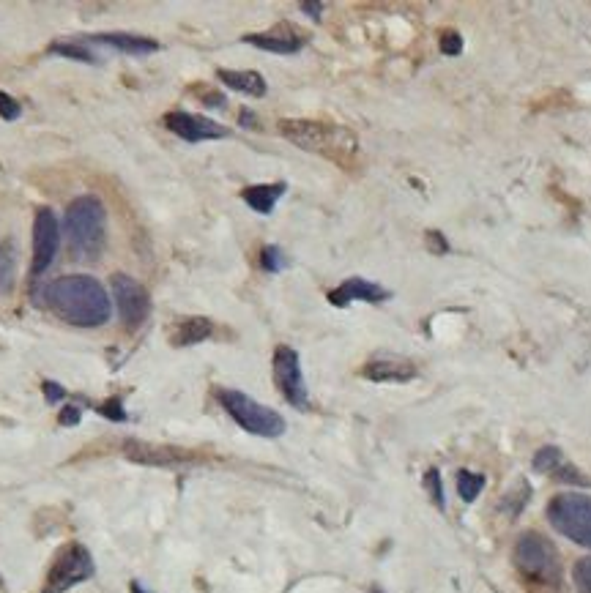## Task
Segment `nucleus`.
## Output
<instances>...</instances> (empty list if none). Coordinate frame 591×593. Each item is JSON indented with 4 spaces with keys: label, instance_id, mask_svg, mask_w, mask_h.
<instances>
[{
    "label": "nucleus",
    "instance_id": "1",
    "mask_svg": "<svg viewBox=\"0 0 591 593\" xmlns=\"http://www.w3.org/2000/svg\"><path fill=\"white\" fill-rule=\"evenodd\" d=\"M36 301L55 312V315L77 328H99L110 320L113 301L110 293L96 277L88 274H69L42 287Z\"/></svg>",
    "mask_w": 591,
    "mask_h": 593
},
{
    "label": "nucleus",
    "instance_id": "2",
    "mask_svg": "<svg viewBox=\"0 0 591 593\" xmlns=\"http://www.w3.org/2000/svg\"><path fill=\"white\" fill-rule=\"evenodd\" d=\"M61 233L66 236V244L72 249L74 257L88 260L99 257L107 238V208L96 195L74 197L66 216H63Z\"/></svg>",
    "mask_w": 591,
    "mask_h": 593
},
{
    "label": "nucleus",
    "instance_id": "3",
    "mask_svg": "<svg viewBox=\"0 0 591 593\" xmlns=\"http://www.w3.org/2000/svg\"><path fill=\"white\" fill-rule=\"evenodd\" d=\"M280 134L288 137L301 151L321 154L332 162L348 164L356 154V134L326 121H307V118H291L280 123Z\"/></svg>",
    "mask_w": 591,
    "mask_h": 593
},
{
    "label": "nucleus",
    "instance_id": "4",
    "mask_svg": "<svg viewBox=\"0 0 591 593\" xmlns=\"http://www.w3.org/2000/svg\"><path fill=\"white\" fill-rule=\"evenodd\" d=\"M217 397L230 419L236 421L241 430H247L249 435H258V438H280L282 432H285V427H288L277 410L269 408V405H260L258 399H252L249 394H244V391L219 389Z\"/></svg>",
    "mask_w": 591,
    "mask_h": 593
},
{
    "label": "nucleus",
    "instance_id": "5",
    "mask_svg": "<svg viewBox=\"0 0 591 593\" xmlns=\"http://www.w3.org/2000/svg\"><path fill=\"white\" fill-rule=\"evenodd\" d=\"M512 561L526 580H534L540 585L561 583V558L556 553V547L542 533H523L515 544V550H512Z\"/></svg>",
    "mask_w": 591,
    "mask_h": 593
},
{
    "label": "nucleus",
    "instance_id": "6",
    "mask_svg": "<svg viewBox=\"0 0 591 593\" xmlns=\"http://www.w3.org/2000/svg\"><path fill=\"white\" fill-rule=\"evenodd\" d=\"M548 522L556 531L591 550V495L564 492L548 503Z\"/></svg>",
    "mask_w": 591,
    "mask_h": 593
},
{
    "label": "nucleus",
    "instance_id": "7",
    "mask_svg": "<svg viewBox=\"0 0 591 593\" xmlns=\"http://www.w3.org/2000/svg\"><path fill=\"white\" fill-rule=\"evenodd\" d=\"M94 572V558H91V553L85 550L83 544H66L61 553H58V558L52 561L42 593H66L69 588H74V585L91 580Z\"/></svg>",
    "mask_w": 591,
    "mask_h": 593
},
{
    "label": "nucleus",
    "instance_id": "8",
    "mask_svg": "<svg viewBox=\"0 0 591 593\" xmlns=\"http://www.w3.org/2000/svg\"><path fill=\"white\" fill-rule=\"evenodd\" d=\"M61 222L52 208H39L36 219H33V260H31V279H39L47 274V268L52 266V260L61 249Z\"/></svg>",
    "mask_w": 591,
    "mask_h": 593
},
{
    "label": "nucleus",
    "instance_id": "9",
    "mask_svg": "<svg viewBox=\"0 0 591 593\" xmlns=\"http://www.w3.org/2000/svg\"><path fill=\"white\" fill-rule=\"evenodd\" d=\"M274 383L277 389L296 410L310 408V394H307V383L301 375L299 353L288 345H280L274 350Z\"/></svg>",
    "mask_w": 591,
    "mask_h": 593
},
{
    "label": "nucleus",
    "instance_id": "10",
    "mask_svg": "<svg viewBox=\"0 0 591 593\" xmlns=\"http://www.w3.org/2000/svg\"><path fill=\"white\" fill-rule=\"evenodd\" d=\"M113 296L121 312V320L129 331H137L151 315V296L148 290L137 279L126 277V274H115L113 277Z\"/></svg>",
    "mask_w": 591,
    "mask_h": 593
},
{
    "label": "nucleus",
    "instance_id": "11",
    "mask_svg": "<svg viewBox=\"0 0 591 593\" xmlns=\"http://www.w3.org/2000/svg\"><path fill=\"white\" fill-rule=\"evenodd\" d=\"M244 41L252 44V47H258V50L274 52V55H296V52L304 50L307 33L296 28L293 22H280V25H274L266 33H247Z\"/></svg>",
    "mask_w": 591,
    "mask_h": 593
},
{
    "label": "nucleus",
    "instance_id": "12",
    "mask_svg": "<svg viewBox=\"0 0 591 593\" xmlns=\"http://www.w3.org/2000/svg\"><path fill=\"white\" fill-rule=\"evenodd\" d=\"M165 126L170 132L187 140V143H206V140H222L228 137V129L219 126L211 118H203V115H192V113H167L165 115Z\"/></svg>",
    "mask_w": 591,
    "mask_h": 593
},
{
    "label": "nucleus",
    "instance_id": "13",
    "mask_svg": "<svg viewBox=\"0 0 591 593\" xmlns=\"http://www.w3.org/2000/svg\"><path fill=\"white\" fill-rule=\"evenodd\" d=\"M389 298V290L381 285H375V282H367L362 277H351L345 279L343 285H337L329 293V301H332L334 307H348L351 301H367V304H381Z\"/></svg>",
    "mask_w": 591,
    "mask_h": 593
},
{
    "label": "nucleus",
    "instance_id": "14",
    "mask_svg": "<svg viewBox=\"0 0 591 593\" xmlns=\"http://www.w3.org/2000/svg\"><path fill=\"white\" fill-rule=\"evenodd\" d=\"M362 375L373 383H408L419 375V369L408 358H373L362 367Z\"/></svg>",
    "mask_w": 591,
    "mask_h": 593
},
{
    "label": "nucleus",
    "instance_id": "15",
    "mask_svg": "<svg viewBox=\"0 0 591 593\" xmlns=\"http://www.w3.org/2000/svg\"><path fill=\"white\" fill-rule=\"evenodd\" d=\"M534 471L537 473H550L556 481H564V484H578V487H589V479L581 476V471L564 460V454L556 446H545V449L537 451L534 457Z\"/></svg>",
    "mask_w": 591,
    "mask_h": 593
},
{
    "label": "nucleus",
    "instance_id": "16",
    "mask_svg": "<svg viewBox=\"0 0 591 593\" xmlns=\"http://www.w3.org/2000/svg\"><path fill=\"white\" fill-rule=\"evenodd\" d=\"M124 454L129 460L146 462V465H181V462L195 460V457L184 449L151 446V443H140V440H129V443H124Z\"/></svg>",
    "mask_w": 591,
    "mask_h": 593
},
{
    "label": "nucleus",
    "instance_id": "17",
    "mask_svg": "<svg viewBox=\"0 0 591 593\" xmlns=\"http://www.w3.org/2000/svg\"><path fill=\"white\" fill-rule=\"evenodd\" d=\"M85 41H91V44H104V47H110V50L124 52V55H132V58H146L151 52L159 50V44L154 39H148V36H137V33H94V36H88Z\"/></svg>",
    "mask_w": 591,
    "mask_h": 593
},
{
    "label": "nucleus",
    "instance_id": "18",
    "mask_svg": "<svg viewBox=\"0 0 591 593\" xmlns=\"http://www.w3.org/2000/svg\"><path fill=\"white\" fill-rule=\"evenodd\" d=\"M214 323L208 317H181L170 326V345L173 348H189V345H200L208 337H214Z\"/></svg>",
    "mask_w": 591,
    "mask_h": 593
},
{
    "label": "nucleus",
    "instance_id": "19",
    "mask_svg": "<svg viewBox=\"0 0 591 593\" xmlns=\"http://www.w3.org/2000/svg\"><path fill=\"white\" fill-rule=\"evenodd\" d=\"M217 80L225 82L228 88L239 93H247V96H255V99H263L269 93V85L263 80V74L252 72V69H217Z\"/></svg>",
    "mask_w": 591,
    "mask_h": 593
},
{
    "label": "nucleus",
    "instance_id": "20",
    "mask_svg": "<svg viewBox=\"0 0 591 593\" xmlns=\"http://www.w3.org/2000/svg\"><path fill=\"white\" fill-rule=\"evenodd\" d=\"M285 192H288V184H285V181H277V184L247 186V189L241 192V197H244V203H247L252 211L266 216L274 211V205H277V200H280Z\"/></svg>",
    "mask_w": 591,
    "mask_h": 593
},
{
    "label": "nucleus",
    "instance_id": "21",
    "mask_svg": "<svg viewBox=\"0 0 591 593\" xmlns=\"http://www.w3.org/2000/svg\"><path fill=\"white\" fill-rule=\"evenodd\" d=\"M17 244L6 238L0 241V296H9L17 282Z\"/></svg>",
    "mask_w": 591,
    "mask_h": 593
},
{
    "label": "nucleus",
    "instance_id": "22",
    "mask_svg": "<svg viewBox=\"0 0 591 593\" xmlns=\"http://www.w3.org/2000/svg\"><path fill=\"white\" fill-rule=\"evenodd\" d=\"M50 52L52 55H61V58H69V61H77V63H91V66L99 63L96 52L88 50L83 41H52Z\"/></svg>",
    "mask_w": 591,
    "mask_h": 593
},
{
    "label": "nucleus",
    "instance_id": "23",
    "mask_svg": "<svg viewBox=\"0 0 591 593\" xmlns=\"http://www.w3.org/2000/svg\"><path fill=\"white\" fill-rule=\"evenodd\" d=\"M485 487V476L482 473H471V471H460L457 473V492L460 498L466 503L477 501V495Z\"/></svg>",
    "mask_w": 591,
    "mask_h": 593
},
{
    "label": "nucleus",
    "instance_id": "24",
    "mask_svg": "<svg viewBox=\"0 0 591 593\" xmlns=\"http://www.w3.org/2000/svg\"><path fill=\"white\" fill-rule=\"evenodd\" d=\"M285 266H288V260H285V255H282L280 246L269 244L260 249V268H263V271L277 274V271H282Z\"/></svg>",
    "mask_w": 591,
    "mask_h": 593
},
{
    "label": "nucleus",
    "instance_id": "25",
    "mask_svg": "<svg viewBox=\"0 0 591 593\" xmlns=\"http://www.w3.org/2000/svg\"><path fill=\"white\" fill-rule=\"evenodd\" d=\"M572 583H575L578 593H591V555L575 563V569H572Z\"/></svg>",
    "mask_w": 591,
    "mask_h": 593
},
{
    "label": "nucleus",
    "instance_id": "26",
    "mask_svg": "<svg viewBox=\"0 0 591 593\" xmlns=\"http://www.w3.org/2000/svg\"><path fill=\"white\" fill-rule=\"evenodd\" d=\"M20 115H22L20 102H17L14 96H9L6 91H0V118L11 123V121H17Z\"/></svg>",
    "mask_w": 591,
    "mask_h": 593
},
{
    "label": "nucleus",
    "instance_id": "27",
    "mask_svg": "<svg viewBox=\"0 0 591 593\" xmlns=\"http://www.w3.org/2000/svg\"><path fill=\"white\" fill-rule=\"evenodd\" d=\"M438 41H441V52L449 55V58H455V55L463 52V39H460V33L457 31H444L438 36Z\"/></svg>",
    "mask_w": 591,
    "mask_h": 593
},
{
    "label": "nucleus",
    "instance_id": "28",
    "mask_svg": "<svg viewBox=\"0 0 591 593\" xmlns=\"http://www.w3.org/2000/svg\"><path fill=\"white\" fill-rule=\"evenodd\" d=\"M99 413H102L104 419H110V421H126V410L121 397H113V399H107V402H102V405H99Z\"/></svg>",
    "mask_w": 591,
    "mask_h": 593
},
{
    "label": "nucleus",
    "instance_id": "29",
    "mask_svg": "<svg viewBox=\"0 0 591 593\" xmlns=\"http://www.w3.org/2000/svg\"><path fill=\"white\" fill-rule=\"evenodd\" d=\"M425 484L427 490H430V498H433V503H436L438 509H444V484H441V476H438V471H427L425 476Z\"/></svg>",
    "mask_w": 591,
    "mask_h": 593
},
{
    "label": "nucleus",
    "instance_id": "30",
    "mask_svg": "<svg viewBox=\"0 0 591 593\" xmlns=\"http://www.w3.org/2000/svg\"><path fill=\"white\" fill-rule=\"evenodd\" d=\"M42 391H44V397H47V402H50V405H58L61 399H66V389H63V386H58L55 380H44Z\"/></svg>",
    "mask_w": 591,
    "mask_h": 593
},
{
    "label": "nucleus",
    "instance_id": "31",
    "mask_svg": "<svg viewBox=\"0 0 591 593\" xmlns=\"http://www.w3.org/2000/svg\"><path fill=\"white\" fill-rule=\"evenodd\" d=\"M427 246H430V252H436V255H446L449 252V244H446V238L436 230H430L427 233Z\"/></svg>",
    "mask_w": 591,
    "mask_h": 593
},
{
    "label": "nucleus",
    "instance_id": "32",
    "mask_svg": "<svg viewBox=\"0 0 591 593\" xmlns=\"http://www.w3.org/2000/svg\"><path fill=\"white\" fill-rule=\"evenodd\" d=\"M58 421H61L63 427H77V424H80V408H74V405H66V408L61 410Z\"/></svg>",
    "mask_w": 591,
    "mask_h": 593
},
{
    "label": "nucleus",
    "instance_id": "33",
    "mask_svg": "<svg viewBox=\"0 0 591 593\" xmlns=\"http://www.w3.org/2000/svg\"><path fill=\"white\" fill-rule=\"evenodd\" d=\"M301 11H310L312 20L321 22V17H323V3H301Z\"/></svg>",
    "mask_w": 591,
    "mask_h": 593
},
{
    "label": "nucleus",
    "instance_id": "34",
    "mask_svg": "<svg viewBox=\"0 0 591 593\" xmlns=\"http://www.w3.org/2000/svg\"><path fill=\"white\" fill-rule=\"evenodd\" d=\"M239 121L244 123V126H255V115L249 113V110H241V115H239Z\"/></svg>",
    "mask_w": 591,
    "mask_h": 593
},
{
    "label": "nucleus",
    "instance_id": "35",
    "mask_svg": "<svg viewBox=\"0 0 591 593\" xmlns=\"http://www.w3.org/2000/svg\"><path fill=\"white\" fill-rule=\"evenodd\" d=\"M129 591H132V593H148L146 588H143V585H140V583H132V585H129Z\"/></svg>",
    "mask_w": 591,
    "mask_h": 593
}]
</instances>
